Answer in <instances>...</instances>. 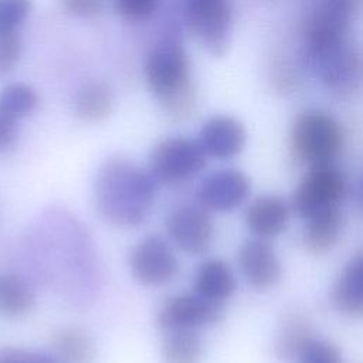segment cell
<instances>
[{"mask_svg": "<svg viewBox=\"0 0 363 363\" xmlns=\"http://www.w3.org/2000/svg\"><path fill=\"white\" fill-rule=\"evenodd\" d=\"M156 184L149 169L122 156L109 157L99 167L94 183L96 211L111 225L138 227L150 213Z\"/></svg>", "mask_w": 363, "mask_h": 363, "instance_id": "6da1fadb", "label": "cell"}, {"mask_svg": "<svg viewBox=\"0 0 363 363\" xmlns=\"http://www.w3.org/2000/svg\"><path fill=\"white\" fill-rule=\"evenodd\" d=\"M145 75L149 89L169 115L173 118L189 115L194 104L190 62L177 38L166 37L152 48Z\"/></svg>", "mask_w": 363, "mask_h": 363, "instance_id": "7a4b0ae2", "label": "cell"}, {"mask_svg": "<svg viewBox=\"0 0 363 363\" xmlns=\"http://www.w3.org/2000/svg\"><path fill=\"white\" fill-rule=\"evenodd\" d=\"M343 135L339 123L326 112L306 111L296 116L291 129L294 156L309 166L332 163L339 153Z\"/></svg>", "mask_w": 363, "mask_h": 363, "instance_id": "3957f363", "label": "cell"}, {"mask_svg": "<svg viewBox=\"0 0 363 363\" xmlns=\"http://www.w3.org/2000/svg\"><path fill=\"white\" fill-rule=\"evenodd\" d=\"M305 58L313 74L333 91L350 92L363 82V54L346 37L305 47Z\"/></svg>", "mask_w": 363, "mask_h": 363, "instance_id": "277c9868", "label": "cell"}, {"mask_svg": "<svg viewBox=\"0 0 363 363\" xmlns=\"http://www.w3.org/2000/svg\"><path fill=\"white\" fill-rule=\"evenodd\" d=\"M207 153L199 139L164 138L149 156V172L157 184L179 186L197 176L207 164Z\"/></svg>", "mask_w": 363, "mask_h": 363, "instance_id": "5b68a950", "label": "cell"}, {"mask_svg": "<svg viewBox=\"0 0 363 363\" xmlns=\"http://www.w3.org/2000/svg\"><path fill=\"white\" fill-rule=\"evenodd\" d=\"M345 194V179L332 163L311 166L294 191L292 207L299 217L309 220L322 213L340 208Z\"/></svg>", "mask_w": 363, "mask_h": 363, "instance_id": "8992f818", "label": "cell"}, {"mask_svg": "<svg viewBox=\"0 0 363 363\" xmlns=\"http://www.w3.org/2000/svg\"><path fill=\"white\" fill-rule=\"evenodd\" d=\"M128 265L133 279L146 286H163L172 282L180 269L170 241L159 234L140 238L129 252Z\"/></svg>", "mask_w": 363, "mask_h": 363, "instance_id": "52a82bcc", "label": "cell"}, {"mask_svg": "<svg viewBox=\"0 0 363 363\" xmlns=\"http://www.w3.org/2000/svg\"><path fill=\"white\" fill-rule=\"evenodd\" d=\"M224 313L223 303L193 294H177L166 298L157 309L156 323L162 332L193 329L216 325Z\"/></svg>", "mask_w": 363, "mask_h": 363, "instance_id": "ba28073f", "label": "cell"}, {"mask_svg": "<svg viewBox=\"0 0 363 363\" xmlns=\"http://www.w3.org/2000/svg\"><path fill=\"white\" fill-rule=\"evenodd\" d=\"M184 20L190 33L211 54L225 52L231 30V9L227 0H187Z\"/></svg>", "mask_w": 363, "mask_h": 363, "instance_id": "9c48e42d", "label": "cell"}, {"mask_svg": "<svg viewBox=\"0 0 363 363\" xmlns=\"http://www.w3.org/2000/svg\"><path fill=\"white\" fill-rule=\"evenodd\" d=\"M169 240L190 255L204 254L214 240V223L206 207L186 203L174 207L166 218Z\"/></svg>", "mask_w": 363, "mask_h": 363, "instance_id": "30bf717a", "label": "cell"}, {"mask_svg": "<svg viewBox=\"0 0 363 363\" xmlns=\"http://www.w3.org/2000/svg\"><path fill=\"white\" fill-rule=\"evenodd\" d=\"M248 177L237 169H220L210 173L199 186L197 203L208 211H230L248 197Z\"/></svg>", "mask_w": 363, "mask_h": 363, "instance_id": "8fae6325", "label": "cell"}, {"mask_svg": "<svg viewBox=\"0 0 363 363\" xmlns=\"http://www.w3.org/2000/svg\"><path fill=\"white\" fill-rule=\"evenodd\" d=\"M238 265L245 281L257 291L274 286L281 278V262L274 248L261 238L247 240L238 250Z\"/></svg>", "mask_w": 363, "mask_h": 363, "instance_id": "7c38bea8", "label": "cell"}, {"mask_svg": "<svg viewBox=\"0 0 363 363\" xmlns=\"http://www.w3.org/2000/svg\"><path fill=\"white\" fill-rule=\"evenodd\" d=\"M360 0H323L305 30V45H316L346 37L350 18Z\"/></svg>", "mask_w": 363, "mask_h": 363, "instance_id": "4fadbf2b", "label": "cell"}, {"mask_svg": "<svg viewBox=\"0 0 363 363\" xmlns=\"http://www.w3.org/2000/svg\"><path fill=\"white\" fill-rule=\"evenodd\" d=\"M199 142L207 156L231 159L237 156L245 145V129L235 118L217 115L203 125Z\"/></svg>", "mask_w": 363, "mask_h": 363, "instance_id": "5bb4252c", "label": "cell"}, {"mask_svg": "<svg viewBox=\"0 0 363 363\" xmlns=\"http://www.w3.org/2000/svg\"><path fill=\"white\" fill-rule=\"evenodd\" d=\"M289 221V207L278 196L257 197L245 211L247 227L261 238L281 234Z\"/></svg>", "mask_w": 363, "mask_h": 363, "instance_id": "9a60e30c", "label": "cell"}, {"mask_svg": "<svg viewBox=\"0 0 363 363\" xmlns=\"http://www.w3.org/2000/svg\"><path fill=\"white\" fill-rule=\"evenodd\" d=\"M193 288L203 298L223 303L235 292L237 281L228 264L223 259L210 258L196 269Z\"/></svg>", "mask_w": 363, "mask_h": 363, "instance_id": "2e32d148", "label": "cell"}, {"mask_svg": "<svg viewBox=\"0 0 363 363\" xmlns=\"http://www.w3.org/2000/svg\"><path fill=\"white\" fill-rule=\"evenodd\" d=\"M332 301L346 315H363V251L345 265L333 285Z\"/></svg>", "mask_w": 363, "mask_h": 363, "instance_id": "e0dca14e", "label": "cell"}, {"mask_svg": "<svg viewBox=\"0 0 363 363\" xmlns=\"http://www.w3.org/2000/svg\"><path fill=\"white\" fill-rule=\"evenodd\" d=\"M51 349L60 363H91L96 352L92 336L79 326H64L55 330Z\"/></svg>", "mask_w": 363, "mask_h": 363, "instance_id": "ac0fdd59", "label": "cell"}, {"mask_svg": "<svg viewBox=\"0 0 363 363\" xmlns=\"http://www.w3.org/2000/svg\"><path fill=\"white\" fill-rule=\"evenodd\" d=\"M35 289L17 272H0V315L20 318L35 305Z\"/></svg>", "mask_w": 363, "mask_h": 363, "instance_id": "d6986e66", "label": "cell"}, {"mask_svg": "<svg viewBox=\"0 0 363 363\" xmlns=\"http://www.w3.org/2000/svg\"><path fill=\"white\" fill-rule=\"evenodd\" d=\"M343 218L340 208L322 213L306 220L302 241L308 251L313 254H323L332 250L342 233Z\"/></svg>", "mask_w": 363, "mask_h": 363, "instance_id": "ffe728a7", "label": "cell"}, {"mask_svg": "<svg viewBox=\"0 0 363 363\" xmlns=\"http://www.w3.org/2000/svg\"><path fill=\"white\" fill-rule=\"evenodd\" d=\"M113 106V92L102 81H91L82 85L74 99V109L79 119L98 122L105 119Z\"/></svg>", "mask_w": 363, "mask_h": 363, "instance_id": "44dd1931", "label": "cell"}, {"mask_svg": "<svg viewBox=\"0 0 363 363\" xmlns=\"http://www.w3.org/2000/svg\"><path fill=\"white\" fill-rule=\"evenodd\" d=\"M160 354L164 363H199L203 354L201 337L193 329L163 332Z\"/></svg>", "mask_w": 363, "mask_h": 363, "instance_id": "7402d4cb", "label": "cell"}, {"mask_svg": "<svg viewBox=\"0 0 363 363\" xmlns=\"http://www.w3.org/2000/svg\"><path fill=\"white\" fill-rule=\"evenodd\" d=\"M312 326L305 316L292 313L286 316L281 325L277 342L275 353L279 359L291 360L298 357L306 345L313 339Z\"/></svg>", "mask_w": 363, "mask_h": 363, "instance_id": "603a6c76", "label": "cell"}, {"mask_svg": "<svg viewBox=\"0 0 363 363\" xmlns=\"http://www.w3.org/2000/svg\"><path fill=\"white\" fill-rule=\"evenodd\" d=\"M38 105L35 89L27 84L14 82L3 88L0 92V108L18 119L31 113Z\"/></svg>", "mask_w": 363, "mask_h": 363, "instance_id": "cb8c5ba5", "label": "cell"}, {"mask_svg": "<svg viewBox=\"0 0 363 363\" xmlns=\"http://www.w3.org/2000/svg\"><path fill=\"white\" fill-rule=\"evenodd\" d=\"M21 38L16 31H0V77L10 74L21 57Z\"/></svg>", "mask_w": 363, "mask_h": 363, "instance_id": "d4e9b609", "label": "cell"}, {"mask_svg": "<svg viewBox=\"0 0 363 363\" xmlns=\"http://www.w3.org/2000/svg\"><path fill=\"white\" fill-rule=\"evenodd\" d=\"M31 10V0H0V31H16Z\"/></svg>", "mask_w": 363, "mask_h": 363, "instance_id": "484cf974", "label": "cell"}, {"mask_svg": "<svg viewBox=\"0 0 363 363\" xmlns=\"http://www.w3.org/2000/svg\"><path fill=\"white\" fill-rule=\"evenodd\" d=\"M298 363H340V353L335 345L312 339L298 356Z\"/></svg>", "mask_w": 363, "mask_h": 363, "instance_id": "4316f807", "label": "cell"}, {"mask_svg": "<svg viewBox=\"0 0 363 363\" xmlns=\"http://www.w3.org/2000/svg\"><path fill=\"white\" fill-rule=\"evenodd\" d=\"M113 7L128 21H145L156 11L157 0H113Z\"/></svg>", "mask_w": 363, "mask_h": 363, "instance_id": "83f0119b", "label": "cell"}, {"mask_svg": "<svg viewBox=\"0 0 363 363\" xmlns=\"http://www.w3.org/2000/svg\"><path fill=\"white\" fill-rule=\"evenodd\" d=\"M0 363H58L48 353L24 347H4L0 350Z\"/></svg>", "mask_w": 363, "mask_h": 363, "instance_id": "f1b7e54d", "label": "cell"}, {"mask_svg": "<svg viewBox=\"0 0 363 363\" xmlns=\"http://www.w3.org/2000/svg\"><path fill=\"white\" fill-rule=\"evenodd\" d=\"M67 13L81 18L98 16L104 9V0H61Z\"/></svg>", "mask_w": 363, "mask_h": 363, "instance_id": "f546056e", "label": "cell"}, {"mask_svg": "<svg viewBox=\"0 0 363 363\" xmlns=\"http://www.w3.org/2000/svg\"><path fill=\"white\" fill-rule=\"evenodd\" d=\"M17 140V119L0 108V152L14 146Z\"/></svg>", "mask_w": 363, "mask_h": 363, "instance_id": "4dcf8cb0", "label": "cell"}, {"mask_svg": "<svg viewBox=\"0 0 363 363\" xmlns=\"http://www.w3.org/2000/svg\"><path fill=\"white\" fill-rule=\"evenodd\" d=\"M357 199H359V203L363 208V173H362V177L359 180V186H357Z\"/></svg>", "mask_w": 363, "mask_h": 363, "instance_id": "1f68e13d", "label": "cell"}]
</instances>
